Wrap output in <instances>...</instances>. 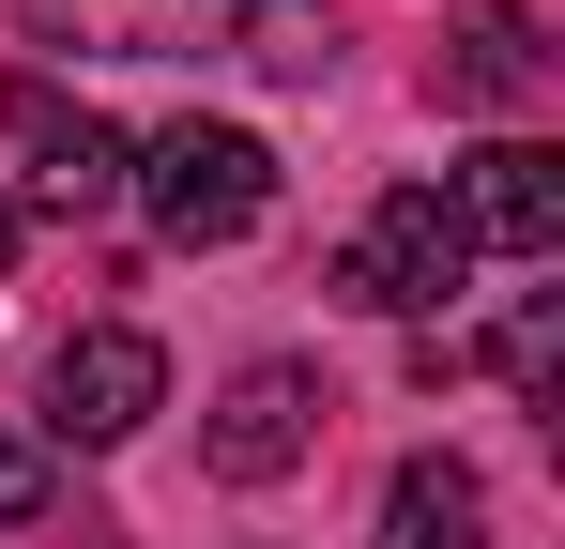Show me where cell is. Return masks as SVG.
<instances>
[{"instance_id":"obj_9","label":"cell","mask_w":565,"mask_h":549,"mask_svg":"<svg viewBox=\"0 0 565 549\" xmlns=\"http://www.w3.org/2000/svg\"><path fill=\"white\" fill-rule=\"evenodd\" d=\"M382 549H489V488H473L459 458H397V488H382Z\"/></svg>"},{"instance_id":"obj_10","label":"cell","mask_w":565,"mask_h":549,"mask_svg":"<svg viewBox=\"0 0 565 549\" xmlns=\"http://www.w3.org/2000/svg\"><path fill=\"white\" fill-rule=\"evenodd\" d=\"M230 46H245L260 77H321V62H337V15H321V0H245Z\"/></svg>"},{"instance_id":"obj_2","label":"cell","mask_w":565,"mask_h":549,"mask_svg":"<svg viewBox=\"0 0 565 549\" xmlns=\"http://www.w3.org/2000/svg\"><path fill=\"white\" fill-rule=\"evenodd\" d=\"M138 198L169 245H245L276 214V153L245 122H169V138H138Z\"/></svg>"},{"instance_id":"obj_6","label":"cell","mask_w":565,"mask_h":549,"mask_svg":"<svg viewBox=\"0 0 565 549\" xmlns=\"http://www.w3.org/2000/svg\"><path fill=\"white\" fill-rule=\"evenodd\" d=\"M444 198H459L473 245H504V260H551V245H565V153H551V138H489Z\"/></svg>"},{"instance_id":"obj_1","label":"cell","mask_w":565,"mask_h":549,"mask_svg":"<svg viewBox=\"0 0 565 549\" xmlns=\"http://www.w3.org/2000/svg\"><path fill=\"white\" fill-rule=\"evenodd\" d=\"M459 274H473V229H459V198L444 183H382L367 198V229L337 245V305H367V321H444L459 305Z\"/></svg>"},{"instance_id":"obj_13","label":"cell","mask_w":565,"mask_h":549,"mask_svg":"<svg viewBox=\"0 0 565 549\" xmlns=\"http://www.w3.org/2000/svg\"><path fill=\"white\" fill-rule=\"evenodd\" d=\"M15 245H31V229H15V198H0V260H15Z\"/></svg>"},{"instance_id":"obj_5","label":"cell","mask_w":565,"mask_h":549,"mask_svg":"<svg viewBox=\"0 0 565 549\" xmlns=\"http://www.w3.org/2000/svg\"><path fill=\"white\" fill-rule=\"evenodd\" d=\"M0 138H31V153H46V198H62V214H107V198L138 183V138L93 122V107H62L46 77H0Z\"/></svg>"},{"instance_id":"obj_11","label":"cell","mask_w":565,"mask_h":549,"mask_svg":"<svg viewBox=\"0 0 565 549\" xmlns=\"http://www.w3.org/2000/svg\"><path fill=\"white\" fill-rule=\"evenodd\" d=\"M551 336H565V290H520V321L489 336V366H504L520 397H551Z\"/></svg>"},{"instance_id":"obj_12","label":"cell","mask_w":565,"mask_h":549,"mask_svg":"<svg viewBox=\"0 0 565 549\" xmlns=\"http://www.w3.org/2000/svg\"><path fill=\"white\" fill-rule=\"evenodd\" d=\"M46 488H62V458L31 443V428H0V535H31V519H46Z\"/></svg>"},{"instance_id":"obj_4","label":"cell","mask_w":565,"mask_h":549,"mask_svg":"<svg viewBox=\"0 0 565 549\" xmlns=\"http://www.w3.org/2000/svg\"><path fill=\"white\" fill-rule=\"evenodd\" d=\"M31 46H93V62H199L245 31V0H15Z\"/></svg>"},{"instance_id":"obj_3","label":"cell","mask_w":565,"mask_h":549,"mask_svg":"<svg viewBox=\"0 0 565 549\" xmlns=\"http://www.w3.org/2000/svg\"><path fill=\"white\" fill-rule=\"evenodd\" d=\"M153 412H169V352H153V336H122V321L62 336V366H46V443H138Z\"/></svg>"},{"instance_id":"obj_7","label":"cell","mask_w":565,"mask_h":549,"mask_svg":"<svg viewBox=\"0 0 565 549\" xmlns=\"http://www.w3.org/2000/svg\"><path fill=\"white\" fill-rule=\"evenodd\" d=\"M321 443V381H306V366H245V381H230V397H214V473H230V488H276L290 458Z\"/></svg>"},{"instance_id":"obj_8","label":"cell","mask_w":565,"mask_h":549,"mask_svg":"<svg viewBox=\"0 0 565 549\" xmlns=\"http://www.w3.org/2000/svg\"><path fill=\"white\" fill-rule=\"evenodd\" d=\"M535 92H551L535 15H520V0H473L459 31H444V107H535Z\"/></svg>"}]
</instances>
